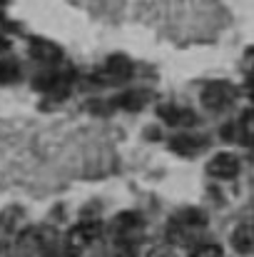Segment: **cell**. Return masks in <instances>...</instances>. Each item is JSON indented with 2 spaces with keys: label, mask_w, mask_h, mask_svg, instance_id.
<instances>
[{
  "label": "cell",
  "mask_w": 254,
  "mask_h": 257,
  "mask_svg": "<svg viewBox=\"0 0 254 257\" xmlns=\"http://www.w3.org/2000/svg\"><path fill=\"white\" fill-rule=\"evenodd\" d=\"M100 232H102L100 220L87 217V220H83L78 227H73V230H70V235H68V240H65V247H70V250L78 255L80 250H85L87 245H92V242L100 237Z\"/></svg>",
  "instance_id": "1"
},
{
  "label": "cell",
  "mask_w": 254,
  "mask_h": 257,
  "mask_svg": "<svg viewBox=\"0 0 254 257\" xmlns=\"http://www.w3.org/2000/svg\"><path fill=\"white\" fill-rule=\"evenodd\" d=\"M234 95H237V90L229 85V83L217 80V83H209V85L202 90V105L207 110H224V107L232 105Z\"/></svg>",
  "instance_id": "2"
},
{
  "label": "cell",
  "mask_w": 254,
  "mask_h": 257,
  "mask_svg": "<svg viewBox=\"0 0 254 257\" xmlns=\"http://www.w3.org/2000/svg\"><path fill=\"white\" fill-rule=\"evenodd\" d=\"M207 172H209L212 177H219V180H232V177H237V172H239V160H237V155H232V153H219V155H214V158L209 160Z\"/></svg>",
  "instance_id": "3"
},
{
  "label": "cell",
  "mask_w": 254,
  "mask_h": 257,
  "mask_svg": "<svg viewBox=\"0 0 254 257\" xmlns=\"http://www.w3.org/2000/svg\"><path fill=\"white\" fill-rule=\"evenodd\" d=\"M102 75L110 78V83H122V80H127L132 75V63L127 58H122V55H115V58L107 60Z\"/></svg>",
  "instance_id": "4"
},
{
  "label": "cell",
  "mask_w": 254,
  "mask_h": 257,
  "mask_svg": "<svg viewBox=\"0 0 254 257\" xmlns=\"http://www.w3.org/2000/svg\"><path fill=\"white\" fill-rule=\"evenodd\" d=\"M169 148H172V153H177L182 158H192V155L202 153L204 140L202 138H194V135H174L172 143H169Z\"/></svg>",
  "instance_id": "5"
},
{
  "label": "cell",
  "mask_w": 254,
  "mask_h": 257,
  "mask_svg": "<svg viewBox=\"0 0 254 257\" xmlns=\"http://www.w3.org/2000/svg\"><path fill=\"white\" fill-rule=\"evenodd\" d=\"M160 117L169 125H179V127H187V125L194 122V112L187 110V107H177V105H162Z\"/></svg>",
  "instance_id": "6"
},
{
  "label": "cell",
  "mask_w": 254,
  "mask_h": 257,
  "mask_svg": "<svg viewBox=\"0 0 254 257\" xmlns=\"http://www.w3.org/2000/svg\"><path fill=\"white\" fill-rule=\"evenodd\" d=\"M30 55L38 60V63H45V65H53V63H58L60 60V48L58 45H53V43H48V40H35L33 45H30Z\"/></svg>",
  "instance_id": "7"
},
{
  "label": "cell",
  "mask_w": 254,
  "mask_h": 257,
  "mask_svg": "<svg viewBox=\"0 0 254 257\" xmlns=\"http://www.w3.org/2000/svg\"><path fill=\"white\" fill-rule=\"evenodd\" d=\"M232 247L239 255H252L254 252V225H239L232 232Z\"/></svg>",
  "instance_id": "8"
},
{
  "label": "cell",
  "mask_w": 254,
  "mask_h": 257,
  "mask_svg": "<svg viewBox=\"0 0 254 257\" xmlns=\"http://www.w3.org/2000/svg\"><path fill=\"white\" fill-rule=\"evenodd\" d=\"M140 227H142V220H140V215H135V212H122L120 217H115V232H117L120 237H130V235H135Z\"/></svg>",
  "instance_id": "9"
},
{
  "label": "cell",
  "mask_w": 254,
  "mask_h": 257,
  "mask_svg": "<svg viewBox=\"0 0 254 257\" xmlns=\"http://www.w3.org/2000/svg\"><path fill=\"white\" fill-rule=\"evenodd\" d=\"M204 222H207V217H204V212L197 210V207H187V210H182V212L174 215V225H182V227H189V230H197V227H202Z\"/></svg>",
  "instance_id": "10"
},
{
  "label": "cell",
  "mask_w": 254,
  "mask_h": 257,
  "mask_svg": "<svg viewBox=\"0 0 254 257\" xmlns=\"http://www.w3.org/2000/svg\"><path fill=\"white\" fill-rule=\"evenodd\" d=\"M23 217V210L20 207H8L0 212V227L3 230H18V222Z\"/></svg>",
  "instance_id": "11"
},
{
  "label": "cell",
  "mask_w": 254,
  "mask_h": 257,
  "mask_svg": "<svg viewBox=\"0 0 254 257\" xmlns=\"http://www.w3.org/2000/svg\"><path fill=\"white\" fill-rule=\"evenodd\" d=\"M18 250L20 252H38V230H25L18 240Z\"/></svg>",
  "instance_id": "12"
},
{
  "label": "cell",
  "mask_w": 254,
  "mask_h": 257,
  "mask_svg": "<svg viewBox=\"0 0 254 257\" xmlns=\"http://www.w3.org/2000/svg\"><path fill=\"white\" fill-rule=\"evenodd\" d=\"M192 257H224V252H222V247L214 245V242H202V245H197V247L192 250Z\"/></svg>",
  "instance_id": "13"
},
{
  "label": "cell",
  "mask_w": 254,
  "mask_h": 257,
  "mask_svg": "<svg viewBox=\"0 0 254 257\" xmlns=\"http://www.w3.org/2000/svg\"><path fill=\"white\" fill-rule=\"evenodd\" d=\"M20 75V68L10 60H0V83H13Z\"/></svg>",
  "instance_id": "14"
},
{
  "label": "cell",
  "mask_w": 254,
  "mask_h": 257,
  "mask_svg": "<svg viewBox=\"0 0 254 257\" xmlns=\"http://www.w3.org/2000/svg\"><path fill=\"white\" fill-rule=\"evenodd\" d=\"M140 97L142 95H137V92H127V95L117 97V105L125 107V110H137V107H142V100Z\"/></svg>",
  "instance_id": "15"
},
{
  "label": "cell",
  "mask_w": 254,
  "mask_h": 257,
  "mask_svg": "<svg viewBox=\"0 0 254 257\" xmlns=\"http://www.w3.org/2000/svg\"><path fill=\"white\" fill-rule=\"evenodd\" d=\"M242 133H244V138H247V140H252V143H254V110L249 112V115H244Z\"/></svg>",
  "instance_id": "16"
},
{
  "label": "cell",
  "mask_w": 254,
  "mask_h": 257,
  "mask_svg": "<svg viewBox=\"0 0 254 257\" xmlns=\"http://www.w3.org/2000/svg\"><path fill=\"white\" fill-rule=\"evenodd\" d=\"M150 257H177V252H174L172 247H167V245H162V247L152 250V252H150Z\"/></svg>",
  "instance_id": "17"
},
{
  "label": "cell",
  "mask_w": 254,
  "mask_h": 257,
  "mask_svg": "<svg viewBox=\"0 0 254 257\" xmlns=\"http://www.w3.org/2000/svg\"><path fill=\"white\" fill-rule=\"evenodd\" d=\"M117 257H132V252H130V250H125V252H120Z\"/></svg>",
  "instance_id": "18"
}]
</instances>
